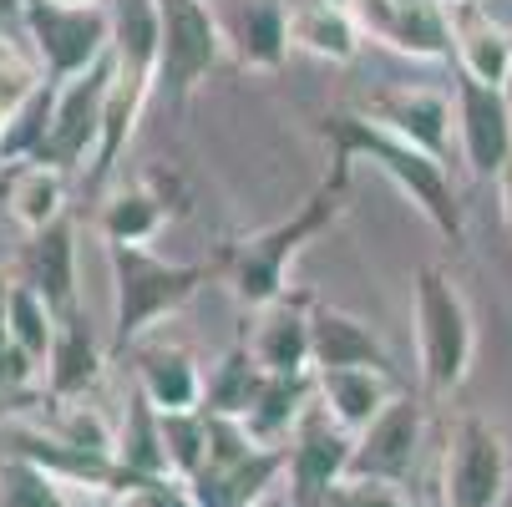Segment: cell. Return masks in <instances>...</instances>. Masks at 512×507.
Masks as SVG:
<instances>
[{"label":"cell","instance_id":"obj_15","mask_svg":"<svg viewBox=\"0 0 512 507\" xmlns=\"http://www.w3.org/2000/svg\"><path fill=\"white\" fill-rule=\"evenodd\" d=\"M310 305H315V300L279 295L274 305L259 310V325H254V335H249V350H254V360H259L269 376H315Z\"/></svg>","mask_w":512,"mask_h":507},{"label":"cell","instance_id":"obj_39","mask_svg":"<svg viewBox=\"0 0 512 507\" xmlns=\"http://www.w3.org/2000/svg\"><path fill=\"white\" fill-rule=\"evenodd\" d=\"M61 6H102V0H61Z\"/></svg>","mask_w":512,"mask_h":507},{"label":"cell","instance_id":"obj_41","mask_svg":"<svg viewBox=\"0 0 512 507\" xmlns=\"http://www.w3.org/2000/svg\"><path fill=\"white\" fill-rule=\"evenodd\" d=\"M442 6H457V0H442Z\"/></svg>","mask_w":512,"mask_h":507},{"label":"cell","instance_id":"obj_24","mask_svg":"<svg viewBox=\"0 0 512 507\" xmlns=\"http://www.w3.org/2000/svg\"><path fill=\"white\" fill-rule=\"evenodd\" d=\"M310 401H315V376H264V391L254 396V406L239 426L259 447H289Z\"/></svg>","mask_w":512,"mask_h":507},{"label":"cell","instance_id":"obj_33","mask_svg":"<svg viewBox=\"0 0 512 507\" xmlns=\"http://www.w3.org/2000/svg\"><path fill=\"white\" fill-rule=\"evenodd\" d=\"M325 507H416L406 497V482H386V477H340L325 497Z\"/></svg>","mask_w":512,"mask_h":507},{"label":"cell","instance_id":"obj_19","mask_svg":"<svg viewBox=\"0 0 512 507\" xmlns=\"http://www.w3.org/2000/svg\"><path fill=\"white\" fill-rule=\"evenodd\" d=\"M315 396L320 406L345 426V431H365L401 391L391 371L376 366H335V371H315Z\"/></svg>","mask_w":512,"mask_h":507},{"label":"cell","instance_id":"obj_5","mask_svg":"<svg viewBox=\"0 0 512 507\" xmlns=\"http://www.w3.org/2000/svg\"><path fill=\"white\" fill-rule=\"evenodd\" d=\"M284 462V447H259L239 421L208 416V457L188 477V497L193 507H259L284 477Z\"/></svg>","mask_w":512,"mask_h":507},{"label":"cell","instance_id":"obj_34","mask_svg":"<svg viewBox=\"0 0 512 507\" xmlns=\"http://www.w3.org/2000/svg\"><path fill=\"white\" fill-rule=\"evenodd\" d=\"M117 507H193V497H188V482L178 477H148L132 492H122Z\"/></svg>","mask_w":512,"mask_h":507},{"label":"cell","instance_id":"obj_6","mask_svg":"<svg viewBox=\"0 0 512 507\" xmlns=\"http://www.w3.org/2000/svg\"><path fill=\"white\" fill-rule=\"evenodd\" d=\"M26 36L41 56L46 82H71L112 51V6H61V0H26Z\"/></svg>","mask_w":512,"mask_h":507},{"label":"cell","instance_id":"obj_43","mask_svg":"<svg viewBox=\"0 0 512 507\" xmlns=\"http://www.w3.org/2000/svg\"><path fill=\"white\" fill-rule=\"evenodd\" d=\"M259 507H264V502H259Z\"/></svg>","mask_w":512,"mask_h":507},{"label":"cell","instance_id":"obj_27","mask_svg":"<svg viewBox=\"0 0 512 507\" xmlns=\"http://www.w3.org/2000/svg\"><path fill=\"white\" fill-rule=\"evenodd\" d=\"M117 462H122V472H132L137 482L173 477V472H168V452H163V421H158V411L148 406V396H142V391H132L127 416H122V426H117Z\"/></svg>","mask_w":512,"mask_h":507},{"label":"cell","instance_id":"obj_14","mask_svg":"<svg viewBox=\"0 0 512 507\" xmlns=\"http://www.w3.org/2000/svg\"><path fill=\"white\" fill-rule=\"evenodd\" d=\"M421 431H426V411L411 396H396L371 426L355 431V457L350 472L355 477H386V482H406L421 452Z\"/></svg>","mask_w":512,"mask_h":507},{"label":"cell","instance_id":"obj_9","mask_svg":"<svg viewBox=\"0 0 512 507\" xmlns=\"http://www.w3.org/2000/svg\"><path fill=\"white\" fill-rule=\"evenodd\" d=\"M289 462H284V477H289V507H325L330 487L340 477H350V457H355V431H345L325 406L320 396L305 406L295 437H289Z\"/></svg>","mask_w":512,"mask_h":507},{"label":"cell","instance_id":"obj_28","mask_svg":"<svg viewBox=\"0 0 512 507\" xmlns=\"http://www.w3.org/2000/svg\"><path fill=\"white\" fill-rule=\"evenodd\" d=\"M6 325H11V345L21 350L26 366H31V371L46 366L61 315L46 305V295H41L36 284H26V279H11V284H6Z\"/></svg>","mask_w":512,"mask_h":507},{"label":"cell","instance_id":"obj_13","mask_svg":"<svg viewBox=\"0 0 512 507\" xmlns=\"http://www.w3.org/2000/svg\"><path fill=\"white\" fill-rule=\"evenodd\" d=\"M360 117H371L376 127L416 142L421 153L431 158H442L447 163V148H452V97L442 92H431V87H381L360 102Z\"/></svg>","mask_w":512,"mask_h":507},{"label":"cell","instance_id":"obj_10","mask_svg":"<svg viewBox=\"0 0 512 507\" xmlns=\"http://www.w3.org/2000/svg\"><path fill=\"white\" fill-rule=\"evenodd\" d=\"M112 51L56 87V112H51V132H46V148L36 163H51V168H82L97 158V142H102V112H107V87H112Z\"/></svg>","mask_w":512,"mask_h":507},{"label":"cell","instance_id":"obj_21","mask_svg":"<svg viewBox=\"0 0 512 507\" xmlns=\"http://www.w3.org/2000/svg\"><path fill=\"white\" fill-rule=\"evenodd\" d=\"M137 391L158 416L203 411V371L183 345H142L137 350Z\"/></svg>","mask_w":512,"mask_h":507},{"label":"cell","instance_id":"obj_30","mask_svg":"<svg viewBox=\"0 0 512 507\" xmlns=\"http://www.w3.org/2000/svg\"><path fill=\"white\" fill-rule=\"evenodd\" d=\"M163 224H168V203L158 198L153 183H132V188L112 193V203L102 208L107 244H148Z\"/></svg>","mask_w":512,"mask_h":507},{"label":"cell","instance_id":"obj_38","mask_svg":"<svg viewBox=\"0 0 512 507\" xmlns=\"http://www.w3.org/2000/svg\"><path fill=\"white\" fill-rule=\"evenodd\" d=\"M497 193H502V219H507V229H512V158H507V168L497 173Z\"/></svg>","mask_w":512,"mask_h":507},{"label":"cell","instance_id":"obj_23","mask_svg":"<svg viewBox=\"0 0 512 507\" xmlns=\"http://www.w3.org/2000/svg\"><path fill=\"white\" fill-rule=\"evenodd\" d=\"M360 21L345 0H300L289 6V46L320 61H355L360 56Z\"/></svg>","mask_w":512,"mask_h":507},{"label":"cell","instance_id":"obj_17","mask_svg":"<svg viewBox=\"0 0 512 507\" xmlns=\"http://www.w3.org/2000/svg\"><path fill=\"white\" fill-rule=\"evenodd\" d=\"M218 26H224V41L239 51L244 66L274 71L289 56V11L284 0H229L218 11Z\"/></svg>","mask_w":512,"mask_h":507},{"label":"cell","instance_id":"obj_18","mask_svg":"<svg viewBox=\"0 0 512 507\" xmlns=\"http://www.w3.org/2000/svg\"><path fill=\"white\" fill-rule=\"evenodd\" d=\"M310 350H315V371H335V366L391 371V350L381 345V335L340 305H310Z\"/></svg>","mask_w":512,"mask_h":507},{"label":"cell","instance_id":"obj_7","mask_svg":"<svg viewBox=\"0 0 512 507\" xmlns=\"http://www.w3.org/2000/svg\"><path fill=\"white\" fill-rule=\"evenodd\" d=\"M507 442L482 416H457L442 452V507H502L507 497Z\"/></svg>","mask_w":512,"mask_h":507},{"label":"cell","instance_id":"obj_26","mask_svg":"<svg viewBox=\"0 0 512 507\" xmlns=\"http://www.w3.org/2000/svg\"><path fill=\"white\" fill-rule=\"evenodd\" d=\"M6 208L11 219L26 229V234H41L51 229L56 219H66V173L51 168V163H26L6 178Z\"/></svg>","mask_w":512,"mask_h":507},{"label":"cell","instance_id":"obj_2","mask_svg":"<svg viewBox=\"0 0 512 507\" xmlns=\"http://www.w3.org/2000/svg\"><path fill=\"white\" fill-rule=\"evenodd\" d=\"M325 137H330L335 158H345V163L371 158V168H381L426 213V224L436 234H442L447 244H462L467 224H462V203H457V188H452V173H447L442 158L421 153L416 142L376 127L371 117H330L325 122Z\"/></svg>","mask_w":512,"mask_h":507},{"label":"cell","instance_id":"obj_20","mask_svg":"<svg viewBox=\"0 0 512 507\" xmlns=\"http://www.w3.org/2000/svg\"><path fill=\"white\" fill-rule=\"evenodd\" d=\"M21 264H26L21 279L41 289L56 315H77L82 310L77 305V229H71L66 219H56L41 234H26Z\"/></svg>","mask_w":512,"mask_h":507},{"label":"cell","instance_id":"obj_3","mask_svg":"<svg viewBox=\"0 0 512 507\" xmlns=\"http://www.w3.org/2000/svg\"><path fill=\"white\" fill-rule=\"evenodd\" d=\"M112 259V350L122 355L158 320L178 315L208 279V264L158 259L148 244H107Z\"/></svg>","mask_w":512,"mask_h":507},{"label":"cell","instance_id":"obj_12","mask_svg":"<svg viewBox=\"0 0 512 507\" xmlns=\"http://www.w3.org/2000/svg\"><path fill=\"white\" fill-rule=\"evenodd\" d=\"M360 31L396 46L416 61H447L452 56V16L442 0H345Z\"/></svg>","mask_w":512,"mask_h":507},{"label":"cell","instance_id":"obj_42","mask_svg":"<svg viewBox=\"0 0 512 507\" xmlns=\"http://www.w3.org/2000/svg\"><path fill=\"white\" fill-rule=\"evenodd\" d=\"M0 507H6V497H0Z\"/></svg>","mask_w":512,"mask_h":507},{"label":"cell","instance_id":"obj_37","mask_svg":"<svg viewBox=\"0 0 512 507\" xmlns=\"http://www.w3.org/2000/svg\"><path fill=\"white\" fill-rule=\"evenodd\" d=\"M16 21H26V0H0V36H6Z\"/></svg>","mask_w":512,"mask_h":507},{"label":"cell","instance_id":"obj_40","mask_svg":"<svg viewBox=\"0 0 512 507\" xmlns=\"http://www.w3.org/2000/svg\"><path fill=\"white\" fill-rule=\"evenodd\" d=\"M0 198H6V178H0Z\"/></svg>","mask_w":512,"mask_h":507},{"label":"cell","instance_id":"obj_31","mask_svg":"<svg viewBox=\"0 0 512 507\" xmlns=\"http://www.w3.org/2000/svg\"><path fill=\"white\" fill-rule=\"evenodd\" d=\"M0 497H6V507H71L66 482L56 472H46L41 462L16 457V452L0 462Z\"/></svg>","mask_w":512,"mask_h":507},{"label":"cell","instance_id":"obj_25","mask_svg":"<svg viewBox=\"0 0 512 507\" xmlns=\"http://www.w3.org/2000/svg\"><path fill=\"white\" fill-rule=\"evenodd\" d=\"M264 376H269V371L254 360L249 340L234 345V350H224V355L213 360V371L203 376V411H208V416L244 421L249 406H254V396L264 391Z\"/></svg>","mask_w":512,"mask_h":507},{"label":"cell","instance_id":"obj_29","mask_svg":"<svg viewBox=\"0 0 512 507\" xmlns=\"http://www.w3.org/2000/svg\"><path fill=\"white\" fill-rule=\"evenodd\" d=\"M51 112H56V82H36L6 117L0 127V168L6 163H36L46 148V132H51Z\"/></svg>","mask_w":512,"mask_h":507},{"label":"cell","instance_id":"obj_22","mask_svg":"<svg viewBox=\"0 0 512 507\" xmlns=\"http://www.w3.org/2000/svg\"><path fill=\"white\" fill-rule=\"evenodd\" d=\"M102 366H107V350L97 345V335L82 320V310L61 315L51 355H46V391H51V401H82L102 381Z\"/></svg>","mask_w":512,"mask_h":507},{"label":"cell","instance_id":"obj_16","mask_svg":"<svg viewBox=\"0 0 512 507\" xmlns=\"http://www.w3.org/2000/svg\"><path fill=\"white\" fill-rule=\"evenodd\" d=\"M447 16H452L457 71L487 87H512V36L482 11V0H457V6H447Z\"/></svg>","mask_w":512,"mask_h":507},{"label":"cell","instance_id":"obj_8","mask_svg":"<svg viewBox=\"0 0 512 507\" xmlns=\"http://www.w3.org/2000/svg\"><path fill=\"white\" fill-rule=\"evenodd\" d=\"M158 26V87L173 102H188V92L218 66L224 26H218V11H208V0H158Z\"/></svg>","mask_w":512,"mask_h":507},{"label":"cell","instance_id":"obj_35","mask_svg":"<svg viewBox=\"0 0 512 507\" xmlns=\"http://www.w3.org/2000/svg\"><path fill=\"white\" fill-rule=\"evenodd\" d=\"M6 269H0V386H26L31 381V366L21 360V350L11 345V325H6Z\"/></svg>","mask_w":512,"mask_h":507},{"label":"cell","instance_id":"obj_11","mask_svg":"<svg viewBox=\"0 0 512 507\" xmlns=\"http://www.w3.org/2000/svg\"><path fill=\"white\" fill-rule=\"evenodd\" d=\"M452 107H457V137H462L467 168L482 178H497L512 158V97H507V87H487V82L467 77V71H457Z\"/></svg>","mask_w":512,"mask_h":507},{"label":"cell","instance_id":"obj_4","mask_svg":"<svg viewBox=\"0 0 512 507\" xmlns=\"http://www.w3.org/2000/svg\"><path fill=\"white\" fill-rule=\"evenodd\" d=\"M472 350H477V330L457 279L442 264H426L416 274V355H421L426 391L452 396L472 371Z\"/></svg>","mask_w":512,"mask_h":507},{"label":"cell","instance_id":"obj_36","mask_svg":"<svg viewBox=\"0 0 512 507\" xmlns=\"http://www.w3.org/2000/svg\"><path fill=\"white\" fill-rule=\"evenodd\" d=\"M41 77H31V71L21 66V61H11V56H0V127H6V117H11V107L36 87Z\"/></svg>","mask_w":512,"mask_h":507},{"label":"cell","instance_id":"obj_1","mask_svg":"<svg viewBox=\"0 0 512 507\" xmlns=\"http://www.w3.org/2000/svg\"><path fill=\"white\" fill-rule=\"evenodd\" d=\"M350 168H355V163L330 158V173L320 178V188H315L295 213H289V219H279V224H269V229H259V234H249V239H239V244L229 249L224 269H229V284H234L239 305L264 310V305H274L279 295H289V259H295L320 229H330L340 213H345Z\"/></svg>","mask_w":512,"mask_h":507},{"label":"cell","instance_id":"obj_32","mask_svg":"<svg viewBox=\"0 0 512 507\" xmlns=\"http://www.w3.org/2000/svg\"><path fill=\"white\" fill-rule=\"evenodd\" d=\"M163 421V452H168V472L178 482H188L203 457H208V411H178V416H158Z\"/></svg>","mask_w":512,"mask_h":507}]
</instances>
